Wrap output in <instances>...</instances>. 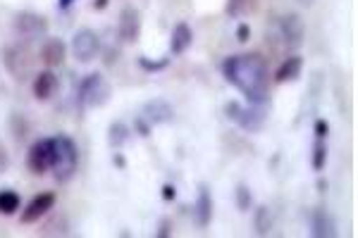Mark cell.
<instances>
[{"instance_id": "31", "label": "cell", "mask_w": 358, "mask_h": 238, "mask_svg": "<svg viewBox=\"0 0 358 238\" xmlns=\"http://www.w3.org/2000/svg\"><path fill=\"white\" fill-rule=\"evenodd\" d=\"M248 38H251V27H248L246 22H241V24L236 27V40H239V43H246Z\"/></svg>"}, {"instance_id": "9", "label": "cell", "mask_w": 358, "mask_h": 238, "mask_svg": "<svg viewBox=\"0 0 358 238\" xmlns=\"http://www.w3.org/2000/svg\"><path fill=\"white\" fill-rule=\"evenodd\" d=\"M141 117L148 121L151 126H160V124H170L175 119V107L165 101V98H153V101L143 103L141 107Z\"/></svg>"}, {"instance_id": "40", "label": "cell", "mask_w": 358, "mask_h": 238, "mask_svg": "<svg viewBox=\"0 0 358 238\" xmlns=\"http://www.w3.org/2000/svg\"><path fill=\"white\" fill-rule=\"evenodd\" d=\"M5 91V86H3V81H0V93H3Z\"/></svg>"}, {"instance_id": "26", "label": "cell", "mask_w": 358, "mask_h": 238, "mask_svg": "<svg viewBox=\"0 0 358 238\" xmlns=\"http://www.w3.org/2000/svg\"><path fill=\"white\" fill-rule=\"evenodd\" d=\"M234 198H236V207H239L241 212H248L253 205V195H251V188H248L246 184H239L234 191Z\"/></svg>"}, {"instance_id": "33", "label": "cell", "mask_w": 358, "mask_h": 238, "mask_svg": "<svg viewBox=\"0 0 358 238\" xmlns=\"http://www.w3.org/2000/svg\"><path fill=\"white\" fill-rule=\"evenodd\" d=\"M117 57H120V50L117 48H108L106 50V57H103V62H106L108 67H113L115 62H117Z\"/></svg>"}, {"instance_id": "25", "label": "cell", "mask_w": 358, "mask_h": 238, "mask_svg": "<svg viewBox=\"0 0 358 238\" xmlns=\"http://www.w3.org/2000/svg\"><path fill=\"white\" fill-rule=\"evenodd\" d=\"M138 67L143 69V72L148 74H155V72H163V69H167V65H170V57H160V60H151V57L146 55H138Z\"/></svg>"}, {"instance_id": "23", "label": "cell", "mask_w": 358, "mask_h": 238, "mask_svg": "<svg viewBox=\"0 0 358 238\" xmlns=\"http://www.w3.org/2000/svg\"><path fill=\"white\" fill-rule=\"evenodd\" d=\"M22 205V198L20 193L13 188H3L0 191V214H5V217H10V214H15L20 210Z\"/></svg>"}, {"instance_id": "10", "label": "cell", "mask_w": 358, "mask_h": 238, "mask_svg": "<svg viewBox=\"0 0 358 238\" xmlns=\"http://www.w3.org/2000/svg\"><path fill=\"white\" fill-rule=\"evenodd\" d=\"M280 34H282V40L287 43V48H299V45L303 43V36H306L303 20L296 13L285 15L280 20Z\"/></svg>"}, {"instance_id": "32", "label": "cell", "mask_w": 358, "mask_h": 238, "mask_svg": "<svg viewBox=\"0 0 358 238\" xmlns=\"http://www.w3.org/2000/svg\"><path fill=\"white\" fill-rule=\"evenodd\" d=\"M8 167H10V153L5 150L3 143H0V174L8 172Z\"/></svg>"}, {"instance_id": "12", "label": "cell", "mask_w": 358, "mask_h": 238, "mask_svg": "<svg viewBox=\"0 0 358 238\" xmlns=\"http://www.w3.org/2000/svg\"><path fill=\"white\" fill-rule=\"evenodd\" d=\"M265 117H268V114H265L258 105L256 107L239 105V110H236V114H234L232 121H236V124H239L241 129L248 131V133H258L265 126Z\"/></svg>"}, {"instance_id": "11", "label": "cell", "mask_w": 358, "mask_h": 238, "mask_svg": "<svg viewBox=\"0 0 358 238\" xmlns=\"http://www.w3.org/2000/svg\"><path fill=\"white\" fill-rule=\"evenodd\" d=\"M55 202H57V195L55 193H38L36 198H34L31 202L27 205V210L22 212V224H34V222H38V219L43 217V214H48L50 210L55 207Z\"/></svg>"}, {"instance_id": "20", "label": "cell", "mask_w": 358, "mask_h": 238, "mask_svg": "<svg viewBox=\"0 0 358 238\" xmlns=\"http://www.w3.org/2000/svg\"><path fill=\"white\" fill-rule=\"evenodd\" d=\"M253 229H256L258 236H268L273 231V212H270L268 205H258L253 210Z\"/></svg>"}, {"instance_id": "16", "label": "cell", "mask_w": 358, "mask_h": 238, "mask_svg": "<svg viewBox=\"0 0 358 238\" xmlns=\"http://www.w3.org/2000/svg\"><path fill=\"white\" fill-rule=\"evenodd\" d=\"M194 43V31L187 22H179V24L172 29V36H170V53L172 55H184Z\"/></svg>"}, {"instance_id": "19", "label": "cell", "mask_w": 358, "mask_h": 238, "mask_svg": "<svg viewBox=\"0 0 358 238\" xmlns=\"http://www.w3.org/2000/svg\"><path fill=\"white\" fill-rule=\"evenodd\" d=\"M127 141H129V126L120 119L113 121V124L108 126V146L113 150H122Z\"/></svg>"}, {"instance_id": "29", "label": "cell", "mask_w": 358, "mask_h": 238, "mask_svg": "<svg viewBox=\"0 0 358 238\" xmlns=\"http://www.w3.org/2000/svg\"><path fill=\"white\" fill-rule=\"evenodd\" d=\"M313 131H315V138H320V141H325V138L330 136V121H327V119H315Z\"/></svg>"}, {"instance_id": "1", "label": "cell", "mask_w": 358, "mask_h": 238, "mask_svg": "<svg viewBox=\"0 0 358 238\" xmlns=\"http://www.w3.org/2000/svg\"><path fill=\"white\" fill-rule=\"evenodd\" d=\"M222 77L234 86L241 96H246L253 105H263L270 96V74L261 55L244 53L232 55L220 65Z\"/></svg>"}, {"instance_id": "37", "label": "cell", "mask_w": 358, "mask_h": 238, "mask_svg": "<svg viewBox=\"0 0 358 238\" xmlns=\"http://www.w3.org/2000/svg\"><path fill=\"white\" fill-rule=\"evenodd\" d=\"M74 3H77V0H57V8H60V10H69Z\"/></svg>"}, {"instance_id": "8", "label": "cell", "mask_w": 358, "mask_h": 238, "mask_svg": "<svg viewBox=\"0 0 358 238\" xmlns=\"http://www.w3.org/2000/svg\"><path fill=\"white\" fill-rule=\"evenodd\" d=\"M50 162H53V141L50 138H38L29 146L27 167L34 174H45L50 170Z\"/></svg>"}, {"instance_id": "14", "label": "cell", "mask_w": 358, "mask_h": 238, "mask_svg": "<svg viewBox=\"0 0 358 238\" xmlns=\"http://www.w3.org/2000/svg\"><path fill=\"white\" fill-rule=\"evenodd\" d=\"M310 236L313 238H334L337 236V224L330 217V212L322 210V207H315L310 212Z\"/></svg>"}, {"instance_id": "2", "label": "cell", "mask_w": 358, "mask_h": 238, "mask_svg": "<svg viewBox=\"0 0 358 238\" xmlns=\"http://www.w3.org/2000/svg\"><path fill=\"white\" fill-rule=\"evenodd\" d=\"M50 141H53V162H50V170H53V177L57 184H67L69 179L77 174V167H79L77 143L69 136H65V133H57Z\"/></svg>"}, {"instance_id": "39", "label": "cell", "mask_w": 358, "mask_h": 238, "mask_svg": "<svg viewBox=\"0 0 358 238\" xmlns=\"http://www.w3.org/2000/svg\"><path fill=\"white\" fill-rule=\"evenodd\" d=\"M301 3H303V5H310V3H313V0H301Z\"/></svg>"}, {"instance_id": "13", "label": "cell", "mask_w": 358, "mask_h": 238, "mask_svg": "<svg viewBox=\"0 0 358 238\" xmlns=\"http://www.w3.org/2000/svg\"><path fill=\"white\" fill-rule=\"evenodd\" d=\"M194 219L199 224V229H206L213 219V195L208 184H199V195H196V205H194Z\"/></svg>"}, {"instance_id": "5", "label": "cell", "mask_w": 358, "mask_h": 238, "mask_svg": "<svg viewBox=\"0 0 358 238\" xmlns=\"http://www.w3.org/2000/svg\"><path fill=\"white\" fill-rule=\"evenodd\" d=\"M98 53H101V36H98V31L89 27L79 29L72 36V55L77 57V62L89 65V62L96 60Z\"/></svg>"}, {"instance_id": "21", "label": "cell", "mask_w": 358, "mask_h": 238, "mask_svg": "<svg viewBox=\"0 0 358 238\" xmlns=\"http://www.w3.org/2000/svg\"><path fill=\"white\" fill-rule=\"evenodd\" d=\"M256 10H258V0H227L224 13L232 17V20H241V17L253 15Z\"/></svg>"}, {"instance_id": "4", "label": "cell", "mask_w": 358, "mask_h": 238, "mask_svg": "<svg viewBox=\"0 0 358 238\" xmlns=\"http://www.w3.org/2000/svg\"><path fill=\"white\" fill-rule=\"evenodd\" d=\"M110 84L103 74L98 72H91L79 81L77 86V101L82 107H89V110H96V107H103L108 101H110Z\"/></svg>"}, {"instance_id": "34", "label": "cell", "mask_w": 358, "mask_h": 238, "mask_svg": "<svg viewBox=\"0 0 358 238\" xmlns=\"http://www.w3.org/2000/svg\"><path fill=\"white\" fill-rule=\"evenodd\" d=\"M177 198V188L172 184H165L163 186V200H167V202H172Z\"/></svg>"}, {"instance_id": "28", "label": "cell", "mask_w": 358, "mask_h": 238, "mask_svg": "<svg viewBox=\"0 0 358 238\" xmlns=\"http://www.w3.org/2000/svg\"><path fill=\"white\" fill-rule=\"evenodd\" d=\"M134 131H136L141 138H148V136H151V131H153V126L148 124V121L143 119L141 114H138V117H134Z\"/></svg>"}, {"instance_id": "38", "label": "cell", "mask_w": 358, "mask_h": 238, "mask_svg": "<svg viewBox=\"0 0 358 238\" xmlns=\"http://www.w3.org/2000/svg\"><path fill=\"white\" fill-rule=\"evenodd\" d=\"M317 191H320V193H325V191H327V181H325V179H317Z\"/></svg>"}, {"instance_id": "18", "label": "cell", "mask_w": 358, "mask_h": 238, "mask_svg": "<svg viewBox=\"0 0 358 238\" xmlns=\"http://www.w3.org/2000/svg\"><path fill=\"white\" fill-rule=\"evenodd\" d=\"M301 69H303V57H299V55L287 57V60L280 65V69H277L275 81H277V84H285V81L299 79V77H301Z\"/></svg>"}, {"instance_id": "35", "label": "cell", "mask_w": 358, "mask_h": 238, "mask_svg": "<svg viewBox=\"0 0 358 238\" xmlns=\"http://www.w3.org/2000/svg\"><path fill=\"white\" fill-rule=\"evenodd\" d=\"M113 165L117 167V170H124V167H127L124 155H122V153H115V155H113Z\"/></svg>"}, {"instance_id": "27", "label": "cell", "mask_w": 358, "mask_h": 238, "mask_svg": "<svg viewBox=\"0 0 358 238\" xmlns=\"http://www.w3.org/2000/svg\"><path fill=\"white\" fill-rule=\"evenodd\" d=\"M67 222L65 217H57V219H50L48 224L41 229V236H67Z\"/></svg>"}, {"instance_id": "15", "label": "cell", "mask_w": 358, "mask_h": 238, "mask_svg": "<svg viewBox=\"0 0 358 238\" xmlns=\"http://www.w3.org/2000/svg\"><path fill=\"white\" fill-rule=\"evenodd\" d=\"M41 62L48 69H55V67H60L62 62H65V57H67V45H65V40L62 38H48L45 43L41 45Z\"/></svg>"}, {"instance_id": "24", "label": "cell", "mask_w": 358, "mask_h": 238, "mask_svg": "<svg viewBox=\"0 0 358 238\" xmlns=\"http://www.w3.org/2000/svg\"><path fill=\"white\" fill-rule=\"evenodd\" d=\"M325 162H327V146H325V141L315 138V143H313V158H310V167H313L315 172H322V170H325Z\"/></svg>"}, {"instance_id": "6", "label": "cell", "mask_w": 358, "mask_h": 238, "mask_svg": "<svg viewBox=\"0 0 358 238\" xmlns=\"http://www.w3.org/2000/svg\"><path fill=\"white\" fill-rule=\"evenodd\" d=\"M13 29L20 34L24 40H36V38H45L48 34V20L38 13H17L15 20H13Z\"/></svg>"}, {"instance_id": "7", "label": "cell", "mask_w": 358, "mask_h": 238, "mask_svg": "<svg viewBox=\"0 0 358 238\" xmlns=\"http://www.w3.org/2000/svg\"><path fill=\"white\" fill-rule=\"evenodd\" d=\"M141 24H143L141 13H138L134 5H124L117 20V38L122 43H136L138 36H141Z\"/></svg>"}, {"instance_id": "22", "label": "cell", "mask_w": 358, "mask_h": 238, "mask_svg": "<svg viewBox=\"0 0 358 238\" xmlns=\"http://www.w3.org/2000/svg\"><path fill=\"white\" fill-rule=\"evenodd\" d=\"M10 131H13V138L17 143H24L31 133V124L22 112H13L10 114Z\"/></svg>"}, {"instance_id": "30", "label": "cell", "mask_w": 358, "mask_h": 238, "mask_svg": "<svg viewBox=\"0 0 358 238\" xmlns=\"http://www.w3.org/2000/svg\"><path fill=\"white\" fill-rule=\"evenodd\" d=\"M155 236H158V238H167V236H172V219H170V217H165L163 222H160L158 231H155Z\"/></svg>"}, {"instance_id": "3", "label": "cell", "mask_w": 358, "mask_h": 238, "mask_svg": "<svg viewBox=\"0 0 358 238\" xmlns=\"http://www.w3.org/2000/svg\"><path fill=\"white\" fill-rule=\"evenodd\" d=\"M0 60H3L5 72L15 81H29L34 77V62L36 57L29 50L27 43H8L0 50Z\"/></svg>"}, {"instance_id": "17", "label": "cell", "mask_w": 358, "mask_h": 238, "mask_svg": "<svg viewBox=\"0 0 358 238\" xmlns=\"http://www.w3.org/2000/svg\"><path fill=\"white\" fill-rule=\"evenodd\" d=\"M55 89H57V77L50 72V69L34 74L31 91H34V98H36V101H48V98L55 93Z\"/></svg>"}, {"instance_id": "36", "label": "cell", "mask_w": 358, "mask_h": 238, "mask_svg": "<svg viewBox=\"0 0 358 238\" xmlns=\"http://www.w3.org/2000/svg\"><path fill=\"white\" fill-rule=\"evenodd\" d=\"M108 3H110V0H94V10L96 13H101V10L108 8Z\"/></svg>"}]
</instances>
